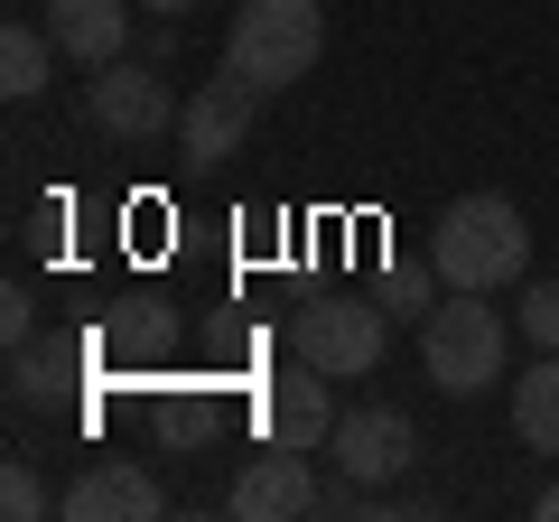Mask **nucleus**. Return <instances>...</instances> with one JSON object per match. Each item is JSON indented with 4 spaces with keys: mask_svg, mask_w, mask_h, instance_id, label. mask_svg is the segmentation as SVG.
I'll return each mask as SVG.
<instances>
[{
    "mask_svg": "<svg viewBox=\"0 0 559 522\" xmlns=\"http://www.w3.org/2000/svg\"><path fill=\"white\" fill-rule=\"evenodd\" d=\"M429 271L448 289H513L532 271V224L513 197H457L429 234Z\"/></svg>",
    "mask_w": 559,
    "mask_h": 522,
    "instance_id": "1",
    "label": "nucleus"
},
{
    "mask_svg": "<svg viewBox=\"0 0 559 522\" xmlns=\"http://www.w3.org/2000/svg\"><path fill=\"white\" fill-rule=\"evenodd\" d=\"M318 57H326V10H318V0H242L215 75H234L242 94L271 103L280 84H299Z\"/></svg>",
    "mask_w": 559,
    "mask_h": 522,
    "instance_id": "2",
    "label": "nucleus"
},
{
    "mask_svg": "<svg viewBox=\"0 0 559 522\" xmlns=\"http://www.w3.org/2000/svg\"><path fill=\"white\" fill-rule=\"evenodd\" d=\"M419 355H429V382L448 402H476L503 382V318L485 308V289H448L419 327Z\"/></svg>",
    "mask_w": 559,
    "mask_h": 522,
    "instance_id": "3",
    "label": "nucleus"
},
{
    "mask_svg": "<svg viewBox=\"0 0 559 522\" xmlns=\"http://www.w3.org/2000/svg\"><path fill=\"white\" fill-rule=\"evenodd\" d=\"M382 345H392V308H382V299H308L299 318H289V355L318 364L326 382L373 373Z\"/></svg>",
    "mask_w": 559,
    "mask_h": 522,
    "instance_id": "4",
    "label": "nucleus"
},
{
    "mask_svg": "<svg viewBox=\"0 0 559 522\" xmlns=\"http://www.w3.org/2000/svg\"><path fill=\"white\" fill-rule=\"evenodd\" d=\"M84 112H94V131H112V141H159V131H178L187 103L159 84V66L131 57V66H94V84H84Z\"/></svg>",
    "mask_w": 559,
    "mask_h": 522,
    "instance_id": "5",
    "label": "nucleus"
},
{
    "mask_svg": "<svg viewBox=\"0 0 559 522\" xmlns=\"http://www.w3.org/2000/svg\"><path fill=\"white\" fill-rule=\"evenodd\" d=\"M326 458H336V476H355L364 495H373V485H392L401 466L419 458V429H411V411H345L336 429H326Z\"/></svg>",
    "mask_w": 559,
    "mask_h": 522,
    "instance_id": "6",
    "label": "nucleus"
},
{
    "mask_svg": "<svg viewBox=\"0 0 559 522\" xmlns=\"http://www.w3.org/2000/svg\"><path fill=\"white\" fill-rule=\"evenodd\" d=\"M234 522H299L318 513V476H308V448H261L252 466L234 476Z\"/></svg>",
    "mask_w": 559,
    "mask_h": 522,
    "instance_id": "7",
    "label": "nucleus"
},
{
    "mask_svg": "<svg viewBox=\"0 0 559 522\" xmlns=\"http://www.w3.org/2000/svg\"><path fill=\"white\" fill-rule=\"evenodd\" d=\"M57 513L66 522H150V513H159V476L131 466V458H94L75 485H66Z\"/></svg>",
    "mask_w": 559,
    "mask_h": 522,
    "instance_id": "8",
    "label": "nucleus"
},
{
    "mask_svg": "<svg viewBox=\"0 0 559 522\" xmlns=\"http://www.w3.org/2000/svg\"><path fill=\"white\" fill-rule=\"evenodd\" d=\"M326 429H336L326 373H318V364H289V373L261 392V439H271V448H326Z\"/></svg>",
    "mask_w": 559,
    "mask_h": 522,
    "instance_id": "9",
    "label": "nucleus"
},
{
    "mask_svg": "<svg viewBox=\"0 0 559 522\" xmlns=\"http://www.w3.org/2000/svg\"><path fill=\"white\" fill-rule=\"evenodd\" d=\"M252 112H261V94H242L234 75L197 84V94H187V112H178L187 159H234V150H242V131H252Z\"/></svg>",
    "mask_w": 559,
    "mask_h": 522,
    "instance_id": "10",
    "label": "nucleus"
},
{
    "mask_svg": "<svg viewBox=\"0 0 559 522\" xmlns=\"http://www.w3.org/2000/svg\"><path fill=\"white\" fill-rule=\"evenodd\" d=\"M131 10L140 0H47V38L75 66H112L131 47Z\"/></svg>",
    "mask_w": 559,
    "mask_h": 522,
    "instance_id": "11",
    "label": "nucleus"
},
{
    "mask_svg": "<svg viewBox=\"0 0 559 522\" xmlns=\"http://www.w3.org/2000/svg\"><path fill=\"white\" fill-rule=\"evenodd\" d=\"M513 439L559 458V355H540L532 373H513Z\"/></svg>",
    "mask_w": 559,
    "mask_h": 522,
    "instance_id": "12",
    "label": "nucleus"
},
{
    "mask_svg": "<svg viewBox=\"0 0 559 522\" xmlns=\"http://www.w3.org/2000/svg\"><path fill=\"white\" fill-rule=\"evenodd\" d=\"M57 57H66V47L57 38H47V28H0V94H10V103H28V94H47V84H57Z\"/></svg>",
    "mask_w": 559,
    "mask_h": 522,
    "instance_id": "13",
    "label": "nucleus"
},
{
    "mask_svg": "<svg viewBox=\"0 0 559 522\" xmlns=\"http://www.w3.org/2000/svg\"><path fill=\"white\" fill-rule=\"evenodd\" d=\"M57 392H66V345H38V336L10 345V402H20V411H47Z\"/></svg>",
    "mask_w": 559,
    "mask_h": 522,
    "instance_id": "14",
    "label": "nucleus"
},
{
    "mask_svg": "<svg viewBox=\"0 0 559 522\" xmlns=\"http://www.w3.org/2000/svg\"><path fill=\"white\" fill-rule=\"evenodd\" d=\"M57 503H66V495H47L38 466L10 458V476H0V513H10V522H38V513H57Z\"/></svg>",
    "mask_w": 559,
    "mask_h": 522,
    "instance_id": "15",
    "label": "nucleus"
},
{
    "mask_svg": "<svg viewBox=\"0 0 559 522\" xmlns=\"http://www.w3.org/2000/svg\"><path fill=\"white\" fill-rule=\"evenodd\" d=\"M513 318H522V336H532L540 355H559V281H532V289H522V308H513Z\"/></svg>",
    "mask_w": 559,
    "mask_h": 522,
    "instance_id": "16",
    "label": "nucleus"
},
{
    "mask_svg": "<svg viewBox=\"0 0 559 522\" xmlns=\"http://www.w3.org/2000/svg\"><path fill=\"white\" fill-rule=\"evenodd\" d=\"M429 271H392V281H382V308H392V318H429Z\"/></svg>",
    "mask_w": 559,
    "mask_h": 522,
    "instance_id": "17",
    "label": "nucleus"
},
{
    "mask_svg": "<svg viewBox=\"0 0 559 522\" xmlns=\"http://www.w3.org/2000/svg\"><path fill=\"white\" fill-rule=\"evenodd\" d=\"M0 336H10V345L38 336V308H28V289H0Z\"/></svg>",
    "mask_w": 559,
    "mask_h": 522,
    "instance_id": "18",
    "label": "nucleus"
},
{
    "mask_svg": "<svg viewBox=\"0 0 559 522\" xmlns=\"http://www.w3.org/2000/svg\"><path fill=\"white\" fill-rule=\"evenodd\" d=\"M150 20H187V10H205V0H140Z\"/></svg>",
    "mask_w": 559,
    "mask_h": 522,
    "instance_id": "19",
    "label": "nucleus"
},
{
    "mask_svg": "<svg viewBox=\"0 0 559 522\" xmlns=\"http://www.w3.org/2000/svg\"><path fill=\"white\" fill-rule=\"evenodd\" d=\"M540 522H559V485H550V495H540Z\"/></svg>",
    "mask_w": 559,
    "mask_h": 522,
    "instance_id": "20",
    "label": "nucleus"
}]
</instances>
